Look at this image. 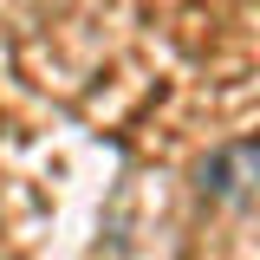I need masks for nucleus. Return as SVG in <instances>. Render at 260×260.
<instances>
[{"label": "nucleus", "instance_id": "f257e3e1", "mask_svg": "<svg viewBox=\"0 0 260 260\" xmlns=\"http://www.w3.org/2000/svg\"><path fill=\"white\" fill-rule=\"evenodd\" d=\"M247 169H254V150H247V143H228V150H215V156L202 162V189L241 202V195H247Z\"/></svg>", "mask_w": 260, "mask_h": 260}]
</instances>
